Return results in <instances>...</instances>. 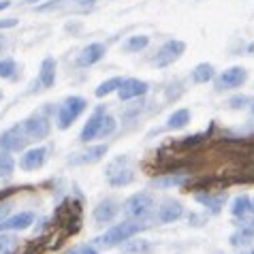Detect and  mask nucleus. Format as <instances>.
Returning a JSON list of instances; mask_svg holds the SVG:
<instances>
[{"label": "nucleus", "mask_w": 254, "mask_h": 254, "mask_svg": "<svg viewBox=\"0 0 254 254\" xmlns=\"http://www.w3.org/2000/svg\"><path fill=\"white\" fill-rule=\"evenodd\" d=\"M17 248V239L9 233H0V254H13Z\"/></svg>", "instance_id": "obj_31"}, {"label": "nucleus", "mask_w": 254, "mask_h": 254, "mask_svg": "<svg viewBox=\"0 0 254 254\" xmlns=\"http://www.w3.org/2000/svg\"><path fill=\"white\" fill-rule=\"evenodd\" d=\"M154 207H156V203H154V196L150 192H135L124 201L122 211L128 220L141 222V220H145V218L152 216Z\"/></svg>", "instance_id": "obj_4"}, {"label": "nucleus", "mask_w": 254, "mask_h": 254, "mask_svg": "<svg viewBox=\"0 0 254 254\" xmlns=\"http://www.w3.org/2000/svg\"><path fill=\"white\" fill-rule=\"evenodd\" d=\"M184 52H186V43H184V41H178V39L167 41V43L158 49L156 58H154V64H156L158 68H165L169 64H173L175 60H180Z\"/></svg>", "instance_id": "obj_7"}, {"label": "nucleus", "mask_w": 254, "mask_h": 254, "mask_svg": "<svg viewBox=\"0 0 254 254\" xmlns=\"http://www.w3.org/2000/svg\"><path fill=\"white\" fill-rule=\"evenodd\" d=\"M34 222L32 211H19L15 216H9L0 220V233H13V231H24Z\"/></svg>", "instance_id": "obj_13"}, {"label": "nucleus", "mask_w": 254, "mask_h": 254, "mask_svg": "<svg viewBox=\"0 0 254 254\" xmlns=\"http://www.w3.org/2000/svg\"><path fill=\"white\" fill-rule=\"evenodd\" d=\"M250 216H252V218H250V220L254 222V199L250 201Z\"/></svg>", "instance_id": "obj_41"}, {"label": "nucleus", "mask_w": 254, "mask_h": 254, "mask_svg": "<svg viewBox=\"0 0 254 254\" xmlns=\"http://www.w3.org/2000/svg\"><path fill=\"white\" fill-rule=\"evenodd\" d=\"M147 45H150V37H145V34H135V37H130L128 41H126L122 49L126 54H135V52L145 49Z\"/></svg>", "instance_id": "obj_27"}, {"label": "nucleus", "mask_w": 254, "mask_h": 254, "mask_svg": "<svg viewBox=\"0 0 254 254\" xmlns=\"http://www.w3.org/2000/svg\"><path fill=\"white\" fill-rule=\"evenodd\" d=\"M250 103V98L248 96H235V98H231L229 101V107H233V109H242V107H246V105Z\"/></svg>", "instance_id": "obj_35"}, {"label": "nucleus", "mask_w": 254, "mask_h": 254, "mask_svg": "<svg viewBox=\"0 0 254 254\" xmlns=\"http://www.w3.org/2000/svg\"><path fill=\"white\" fill-rule=\"evenodd\" d=\"M231 184L224 178V173H211V175H199L192 180H184V192H216V190H227Z\"/></svg>", "instance_id": "obj_5"}, {"label": "nucleus", "mask_w": 254, "mask_h": 254, "mask_svg": "<svg viewBox=\"0 0 254 254\" xmlns=\"http://www.w3.org/2000/svg\"><path fill=\"white\" fill-rule=\"evenodd\" d=\"M15 171V160H13L11 152L2 150L0 152V178H11Z\"/></svg>", "instance_id": "obj_29"}, {"label": "nucleus", "mask_w": 254, "mask_h": 254, "mask_svg": "<svg viewBox=\"0 0 254 254\" xmlns=\"http://www.w3.org/2000/svg\"><path fill=\"white\" fill-rule=\"evenodd\" d=\"M22 128L26 132V137L30 141H39V139H45L49 135V120L45 116H32L22 122Z\"/></svg>", "instance_id": "obj_11"}, {"label": "nucleus", "mask_w": 254, "mask_h": 254, "mask_svg": "<svg viewBox=\"0 0 254 254\" xmlns=\"http://www.w3.org/2000/svg\"><path fill=\"white\" fill-rule=\"evenodd\" d=\"M188 122H190V111H188V109H178V111H173V114L169 116V120H167V128L180 130V128H184Z\"/></svg>", "instance_id": "obj_25"}, {"label": "nucleus", "mask_w": 254, "mask_h": 254, "mask_svg": "<svg viewBox=\"0 0 254 254\" xmlns=\"http://www.w3.org/2000/svg\"><path fill=\"white\" fill-rule=\"evenodd\" d=\"M116 120L111 118V116H107L105 114V118H103V122H101V130H98V137L96 139H107L109 135H114V130H116Z\"/></svg>", "instance_id": "obj_33"}, {"label": "nucleus", "mask_w": 254, "mask_h": 254, "mask_svg": "<svg viewBox=\"0 0 254 254\" xmlns=\"http://www.w3.org/2000/svg\"><path fill=\"white\" fill-rule=\"evenodd\" d=\"M214 66L207 64V62H201V64H196L194 70H192V81L194 83H207L214 79Z\"/></svg>", "instance_id": "obj_26"}, {"label": "nucleus", "mask_w": 254, "mask_h": 254, "mask_svg": "<svg viewBox=\"0 0 254 254\" xmlns=\"http://www.w3.org/2000/svg\"><path fill=\"white\" fill-rule=\"evenodd\" d=\"M207 132H199V135H190V137H184L180 141H175L171 145V150H178V152H196L199 147L207 141Z\"/></svg>", "instance_id": "obj_22"}, {"label": "nucleus", "mask_w": 254, "mask_h": 254, "mask_svg": "<svg viewBox=\"0 0 254 254\" xmlns=\"http://www.w3.org/2000/svg\"><path fill=\"white\" fill-rule=\"evenodd\" d=\"M86 107H88L86 98H81V96H68L66 101L60 105V109H58V128L60 130H66L68 126H73V122L83 114V111H86Z\"/></svg>", "instance_id": "obj_6"}, {"label": "nucleus", "mask_w": 254, "mask_h": 254, "mask_svg": "<svg viewBox=\"0 0 254 254\" xmlns=\"http://www.w3.org/2000/svg\"><path fill=\"white\" fill-rule=\"evenodd\" d=\"M120 246H122V250L128 252V254H141V252H147L152 248L150 242H145V239H132V242L130 239H126V242L120 244Z\"/></svg>", "instance_id": "obj_28"}, {"label": "nucleus", "mask_w": 254, "mask_h": 254, "mask_svg": "<svg viewBox=\"0 0 254 254\" xmlns=\"http://www.w3.org/2000/svg\"><path fill=\"white\" fill-rule=\"evenodd\" d=\"M62 2L64 0H52V2H47V4H41V6H37V11H49V9H58V6H62Z\"/></svg>", "instance_id": "obj_37"}, {"label": "nucleus", "mask_w": 254, "mask_h": 254, "mask_svg": "<svg viewBox=\"0 0 254 254\" xmlns=\"http://www.w3.org/2000/svg\"><path fill=\"white\" fill-rule=\"evenodd\" d=\"M254 242V222L252 220H246L244 224H239L237 231L229 237V244L239 248V246H248Z\"/></svg>", "instance_id": "obj_21"}, {"label": "nucleus", "mask_w": 254, "mask_h": 254, "mask_svg": "<svg viewBox=\"0 0 254 254\" xmlns=\"http://www.w3.org/2000/svg\"><path fill=\"white\" fill-rule=\"evenodd\" d=\"M242 254H254V250H248V252H242Z\"/></svg>", "instance_id": "obj_45"}, {"label": "nucleus", "mask_w": 254, "mask_h": 254, "mask_svg": "<svg viewBox=\"0 0 254 254\" xmlns=\"http://www.w3.org/2000/svg\"><path fill=\"white\" fill-rule=\"evenodd\" d=\"M19 190H26V186H11V188H4V190H0V201H4V199H9V196L17 194Z\"/></svg>", "instance_id": "obj_36"}, {"label": "nucleus", "mask_w": 254, "mask_h": 254, "mask_svg": "<svg viewBox=\"0 0 254 254\" xmlns=\"http://www.w3.org/2000/svg\"><path fill=\"white\" fill-rule=\"evenodd\" d=\"M47 160V150L45 147H32V150L24 152L22 160H19V167L24 169V171H37L45 165Z\"/></svg>", "instance_id": "obj_16"}, {"label": "nucleus", "mask_w": 254, "mask_h": 254, "mask_svg": "<svg viewBox=\"0 0 254 254\" xmlns=\"http://www.w3.org/2000/svg\"><path fill=\"white\" fill-rule=\"evenodd\" d=\"M227 190H216V192H194V201L205 205L209 214H220L224 203H227Z\"/></svg>", "instance_id": "obj_12"}, {"label": "nucleus", "mask_w": 254, "mask_h": 254, "mask_svg": "<svg viewBox=\"0 0 254 254\" xmlns=\"http://www.w3.org/2000/svg\"><path fill=\"white\" fill-rule=\"evenodd\" d=\"M13 26H17V19H15V17L0 19V30H4V28H13Z\"/></svg>", "instance_id": "obj_39"}, {"label": "nucleus", "mask_w": 254, "mask_h": 254, "mask_svg": "<svg viewBox=\"0 0 254 254\" xmlns=\"http://www.w3.org/2000/svg\"><path fill=\"white\" fill-rule=\"evenodd\" d=\"M105 154H107V145H94V147H88L79 154H73L68 158V165H94V162L101 160Z\"/></svg>", "instance_id": "obj_17"}, {"label": "nucleus", "mask_w": 254, "mask_h": 254, "mask_svg": "<svg viewBox=\"0 0 254 254\" xmlns=\"http://www.w3.org/2000/svg\"><path fill=\"white\" fill-rule=\"evenodd\" d=\"M6 6H9V2H6V0H0V11L6 9Z\"/></svg>", "instance_id": "obj_43"}, {"label": "nucleus", "mask_w": 254, "mask_h": 254, "mask_svg": "<svg viewBox=\"0 0 254 254\" xmlns=\"http://www.w3.org/2000/svg\"><path fill=\"white\" fill-rule=\"evenodd\" d=\"M246 79H248V70H246L244 66H231L227 68L222 75L216 77L214 86L218 92H222V90H231V88H239L242 83H246Z\"/></svg>", "instance_id": "obj_9"}, {"label": "nucleus", "mask_w": 254, "mask_h": 254, "mask_svg": "<svg viewBox=\"0 0 254 254\" xmlns=\"http://www.w3.org/2000/svg\"><path fill=\"white\" fill-rule=\"evenodd\" d=\"M54 227L62 231L60 239L75 235L81 229V203L75 199H64L54 211Z\"/></svg>", "instance_id": "obj_1"}, {"label": "nucleus", "mask_w": 254, "mask_h": 254, "mask_svg": "<svg viewBox=\"0 0 254 254\" xmlns=\"http://www.w3.org/2000/svg\"><path fill=\"white\" fill-rule=\"evenodd\" d=\"M56 81V60L45 58L41 62V73H39V83L43 88H52Z\"/></svg>", "instance_id": "obj_24"}, {"label": "nucleus", "mask_w": 254, "mask_h": 254, "mask_svg": "<svg viewBox=\"0 0 254 254\" xmlns=\"http://www.w3.org/2000/svg\"><path fill=\"white\" fill-rule=\"evenodd\" d=\"M73 2H77L79 6H92V4L96 2V0H73Z\"/></svg>", "instance_id": "obj_40"}, {"label": "nucleus", "mask_w": 254, "mask_h": 254, "mask_svg": "<svg viewBox=\"0 0 254 254\" xmlns=\"http://www.w3.org/2000/svg\"><path fill=\"white\" fill-rule=\"evenodd\" d=\"M105 52H107V49H105L103 43H90L88 47L81 49L79 56H77V64L79 66H92L98 60H103Z\"/></svg>", "instance_id": "obj_19"}, {"label": "nucleus", "mask_w": 254, "mask_h": 254, "mask_svg": "<svg viewBox=\"0 0 254 254\" xmlns=\"http://www.w3.org/2000/svg\"><path fill=\"white\" fill-rule=\"evenodd\" d=\"M248 54H250V56H254V43H250V45H248Z\"/></svg>", "instance_id": "obj_44"}, {"label": "nucleus", "mask_w": 254, "mask_h": 254, "mask_svg": "<svg viewBox=\"0 0 254 254\" xmlns=\"http://www.w3.org/2000/svg\"><path fill=\"white\" fill-rule=\"evenodd\" d=\"M147 92V83L143 79H135V77H130V79H122V86L118 88V94L122 101H132V98H139Z\"/></svg>", "instance_id": "obj_14"}, {"label": "nucleus", "mask_w": 254, "mask_h": 254, "mask_svg": "<svg viewBox=\"0 0 254 254\" xmlns=\"http://www.w3.org/2000/svg\"><path fill=\"white\" fill-rule=\"evenodd\" d=\"M188 222L192 224V227H203V222H205V218L199 216V214H190V216H188Z\"/></svg>", "instance_id": "obj_38"}, {"label": "nucleus", "mask_w": 254, "mask_h": 254, "mask_svg": "<svg viewBox=\"0 0 254 254\" xmlns=\"http://www.w3.org/2000/svg\"><path fill=\"white\" fill-rule=\"evenodd\" d=\"M224 178L229 180V184H254V160L244 158L242 162H237L231 171L224 173Z\"/></svg>", "instance_id": "obj_10"}, {"label": "nucleus", "mask_w": 254, "mask_h": 254, "mask_svg": "<svg viewBox=\"0 0 254 254\" xmlns=\"http://www.w3.org/2000/svg\"><path fill=\"white\" fill-rule=\"evenodd\" d=\"M145 227L147 224H139L137 220H126V222L114 224V227H109L101 237H96V244L101 246V248H116V246L124 244L126 239H132Z\"/></svg>", "instance_id": "obj_2"}, {"label": "nucleus", "mask_w": 254, "mask_h": 254, "mask_svg": "<svg viewBox=\"0 0 254 254\" xmlns=\"http://www.w3.org/2000/svg\"><path fill=\"white\" fill-rule=\"evenodd\" d=\"M252 116H254V103H252Z\"/></svg>", "instance_id": "obj_46"}, {"label": "nucleus", "mask_w": 254, "mask_h": 254, "mask_svg": "<svg viewBox=\"0 0 254 254\" xmlns=\"http://www.w3.org/2000/svg\"><path fill=\"white\" fill-rule=\"evenodd\" d=\"M64 254H98V252L92 246H75V248H68Z\"/></svg>", "instance_id": "obj_34"}, {"label": "nucleus", "mask_w": 254, "mask_h": 254, "mask_svg": "<svg viewBox=\"0 0 254 254\" xmlns=\"http://www.w3.org/2000/svg\"><path fill=\"white\" fill-rule=\"evenodd\" d=\"M0 101H2V92H0Z\"/></svg>", "instance_id": "obj_47"}, {"label": "nucleus", "mask_w": 254, "mask_h": 254, "mask_svg": "<svg viewBox=\"0 0 254 254\" xmlns=\"http://www.w3.org/2000/svg\"><path fill=\"white\" fill-rule=\"evenodd\" d=\"M103 118H105V109H103V107H98L94 114L88 118L86 126H83L81 132H79V141H81V143H88V141H92V139L98 137V130H101Z\"/></svg>", "instance_id": "obj_18"}, {"label": "nucleus", "mask_w": 254, "mask_h": 254, "mask_svg": "<svg viewBox=\"0 0 254 254\" xmlns=\"http://www.w3.org/2000/svg\"><path fill=\"white\" fill-rule=\"evenodd\" d=\"M120 86H122V77H111V79L103 81L101 86L94 90V94H96L98 98H103V96H107V94H111V92H116Z\"/></svg>", "instance_id": "obj_30"}, {"label": "nucleus", "mask_w": 254, "mask_h": 254, "mask_svg": "<svg viewBox=\"0 0 254 254\" xmlns=\"http://www.w3.org/2000/svg\"><path fill=\"white\" fill-rule=\"evenodd\" d=\"M250 196L248 194H239L233 199V205H231V216L235 220H246L250 216Z\"/></svg>", "instance_id": "obj_23"}, {"label": "nucleus", "mask_w": 254, "mask_h": 254, "mask_svg": "<svg viewBox=\"0 0 254 254\" xmlns=\"http://www.w3.org/2000/svg\"><path fill=\"white\" fill-rule=\"evenodd\" d=\"M118 211H120V203L118 201L105 199V201H101L94 207L92 218H94V222H98V224H107V222H111L118 216Z\"/></svg>", "instance_id": "obj_15"}, {"label": "nucleus", "mask_w": 254, "mask_h": 254, "mask_svg": "<svg viewBox=\"0 0 254 254\" xmlns=\"http://www.w3.org/2000/svg\"><path fill=\"white\" fill-rule=\"evenodd\" d=\"M17 73V64H15V60H11V58H4V60H0V77L2 79H13Z\"/></svg>", "instance_id": "obj_32"}, {"label": "nucleus", "mask_w": 254, "mask_h": 254, "mask_svg": "<svg viewBox=\"0 0 254 254\" xmlns=\"http://www.w3.org/2000/svg\"><path fill=\"white\" fill-rule=\"evenodd\" d=\"M28 143H30V139L26 137L22 124L13 126V128L4 130L0 135V150H6V152H22Z\"/></svg>", "instance_id": "obj_8"}, {"label": "nucleus", "mask_w": 254, "mask_h": 254, "mask_svg": "<svg viewBox=\"0 0 254 254\" xmlns=\"http://www.w3.org/2000/svg\"><path fill=\"white\" fill-rule=\"evenodd\" d=\"M4 47H6V41H4V37H2V34H0V52H2Z\"/></svg>", "instance_id": "obj_42"}, {"label": "nucleus", "mask_w": 254, "mask_h": 254, "mask_svg": "<svg viewBox=\"0 0 254 254\" xmlns=\"http://www.w3.org/2000/svg\"><path fill=\"white\" fill-rule=\"evenodd\" d=\"M184 216V207H182L180 201H173V199H167L162 201V205L158 207V220L160 222H175Z\"/></svg>", "instance_id": "obj_20"}, {"label": "nucleus", "mask_w": 254, "mask_h": 254, "mask_svg": "<svg viewBox=\"0 0 254 254\" xmlns=\"http://www.w3.org/2000/svg\"><path fill=\"white\" fill-rule=\"evenodd\" d=\"M105 178H107L109 186L114 188H122L135 182V169L128 156H116L114 160L105 169Z\"/></svg>", "instance_id": "obj_3"}]
</instances>
